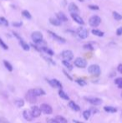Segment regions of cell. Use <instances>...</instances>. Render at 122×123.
I'll return each mask as SVG.
<instances>
[{
	"label": "cell",
	"mask_w": 122,
	"mask_h": 123,
	"mask_svg": "<svg viewBox=\"0 0 122 123\" xmlns=\"http://www.w3.org/2000/svg\"><path fill=\"white\" fill-rule=\"evenodd\" d=\"M100 23H101V18L98 15H94V16L90 17V18L89 19V24L93 28L98 27V26L100 25Z\"/></svg>",
	"instance_id": "cell-1"
},
{
	"label": "cell",
	"mask_w": 122,
	"mask_h": 123,
	"mask_svg": "<svg viewBox=\"0 0 122 123\" xmlns=\"http://www.w3.org/2000/svg\"><path fill=\"white\" fill-rule=\"evenodd\" d=\"M31 38H32L33 41L35 44H39V43L43 41V34L39 31H34V32H33Z\"/></svg>",
	"instance_id": "cell-2"
},
{
	"label": "cell",
	"mask_w": 122,
	"mask_h": 123,
	"mask_svg": "<svg viewBox=\"0 0 122 123\" xmlns=\"http://www.w3.org/2000/svg\"><path fill=\"white\" fill-rule=\"evenodd\" d=\"M76 33H77V35H78L79 37H80V39H86V38L88 37V35H89L88 30H87L85 28H83V27L78 28Z\"/></svg>",
	"instance_id": "cell-3"
},
{
	"label": "cell",
	"mask_w": 122,
	"mask_h": 123,
	"mask_svg": "<svg viewBox=\"0 0 122 123\" xmlns=\"http://www.w3.org/2000/svg\"><path fill=\"white\" fill-rule=\"evenodd\" d=\"M75 65L78 68H85L87 66V61L81 57H78L75 60Z\"/></svg>",
	"instance_id": "cell-4"
},
{
	"label": "cell",
	"mask_w": 122,
	"mask_h": 123,
	"mask_svg": "<svg viewBox=\"0 0 122 123\" xmlns=\"http://www.w3.org/2000/svg\"><path fill=\"white\" fill-rule=\"evenodd\" d=\"M88 71L93 75H99L100 74V68L98 65H91L90 67L88 68Z\"/></svg>",
	"instance_id": "cell-5"
},
{
	"label": "cell",
	"mask_w": 122,
	"mask_h": 123,
	"mask_svg": "<svg viewBox=\"0 0 122 123\" xmlns=\"http://www.w3.org/2000/svg\"><path fill=\"white\" fill-rule=\"evenodd\" d=\"M25 98H26V100L31 104H34L37 101V96L34 95L33 90H29V91H28V93H27L26 96H25Z\"/></svg>",
	"instance_id": "cell-6"
},
{
	"label": "cell",
	"mask_w": 122,
	"mask_h": 123,
	"mask_svg": "<svg viewBox=\"0 0 122 123\" xmlns=\"http://www.w3.org/2000/svg\"><path fill=\"white\" fill-rule=\"evenodd\" d=\"M61 56L63 57L64 60H68V61H70L74 59V54L71 50H64L63 52L61 53Z\"/></svg>",
	"instance_id": "cell-7"
},
{
	"label": "cell",
	"mask_w": 122,
	"mask_h": 123,
	"mask_svg": "<svg viewBox=\"0 0 122 123\" xmlns=\"http://www.w3.org/2000/svg\"><path fill=\"white\" fill-rule=\"evenodd\" d=\"M40 109H41V111H43L44 114H46V115H50V114L53 113L52 107L49 105H48V104H45V103L42 104V105H40Z\"/></svg>",
	"instance_id": "cell-8"
},
{
	"label": "cell",
	"mask_w": 122,
	"mask_h": 123,
	"mask_svg": "<svg viewBox=\"0 0 122 123\" xmlns=\"http://www.w3.org/2000/svg\"><path fill=\"white\" fill-rule=\"evenodd\" d=\"M48 33H49V34H50V36L52 38H54V39H55L56 41H58V42H59V43H65L66 42V39H64V38H63V37H61V36H59V35H58L57 34H55V33H54V32H52V31H50V30H49L48 31Z\"/></svg>",
	"instance_id": "cell-9"
},
{
	"label": "cell",
	"mask_w": 122,
	"mask_h": 123,
	"mask_svg": "<svg viewBox=\"0 0 122 123\" xmlns=\"http://www.w3.org/2000/svg\"><path fill=\"white\" fill-rule=\"evenodd\" d=\"M85 100L87 101H89L90 103H91L92 105H99L102 104V100L99 98H96V97H88V98H85Z\"/></svg>",
	"instance_id": "cell-10"
},
{
	"label": "cell",
	"mask_w": 122,
	"mask_h": 123,
	"mask_svg": "<svg viewBox=\"0 0 122 123\" xmlns=\"http://www.w3.org/2000/svg\"><path fill=\"white\" fill-rule=\"evenodd\" d=\"M70 15H71V18H73L74 21H75L77 24L81 25H85V21H84V19L79 14H77V13H71Z\"/></svg>",
	"instance_id": "cell-11"
},
{
	"label": "cell",
	"mask_w": 122,
	"mask_h": 123,
	"mask_svg": "<svg viewBox=\"0 0 122 123\" xmlns=\"http://www.w3.org/2000/svg\"><path fill=\"white\" fill-rule=\"evenodd\" d=\"M31 112H32L34 117H39L41 115V109L36 106V105H34V106H32V108H31Z\"/></svg>",
	"instance_id": "cell-12"
},
{
	"label": "cell",
	"mask_w": 122,
	"mask_h": 123,
	"mask_svg": "<svg viewBox=\"0 0 122 123\" xmlns=\"http://www.w3.org/2000/svg\"><path fill=\"white\" fill-rule=\"evenodd\" d=\"M68 8H69V11H70L71 13H77L79 11H80L78 6H77L75 3H70Z\"/></svg>",
	"instance_id": "cell-13"
},
{
	"label": "cell",
	"mask_w": 122,
	"mask_h": 123,
	"mask_svg": "<svg viewBox=\"0 0 122 123\" xmlns=\"http://www.w3.org/2000/svg\"><path fill=\"white\" fill-rule=\"evenodd\" d=\"M23 117L25 118V120L28 121V122H31V121L33 120V118H34L32 112H31L30 111H29V110H24V111H23Z\"/></svg>",
	"instance_id": "cell-14"
},
{
	"label": "cell",
	"mask_w": 122,
	"mask_h": 123,
	"mask_svg": "<svg viewBox=\"0 0 122 123\" xmlns=\"http://www.w3.org/2000/svg\"><path fill=\"white\" fill-rule=\"evenodd\" d=\"M49 83L50 84V86L52 87H54V88H61L62 89V85L61 83L59 82V80H48Z\"/></svg>",
	"instance_id": "cell-15"
},
{
	"label": "cell",
	"mask_w": 122,
	"mask_h": 123,
	"mask_svg": "<svg viewBox=\"0 0 122 123\" xmlns=\"http://www.w3.org/2000/svg\"><path fill=\"white\" fill-rule=\"evenodd\" d=\"M56 17H57L58 19H59L61 22H67L68 21V18H67V16L64 13H62V12L58 13L57 14H56Z\"/></svg>",
	"instance_id": "cell-16"
},
{
	"label": "cell",
	"mask_w": 122,
	"mask_h": 123,
	"mask_svg": "<svg viewBox=\"0 0 122 123\" xmlns=\"http://www.w3.org/2000/svg\"><path fill=\"white\" fill-rule=\"evenodd\" d=\"M69 106L70 107V108L72 109V110H74L75 111H79L80 110V107L78 105H77L76 103H75V101H70L69 102Z\"/></svg>",
	"instance_id": "cell-17"
},
{
	"label": "cell",
	"mask_w": 122,
	"mask_h": 123,
	"mask_svg": "<svg viewBox=\"0 0 122 123\" xmlns=\"http://www.w3.org/2000/svg\"><path fill=\"white\" fill-rule=\"evenodd\" d=\"M33 91H34V95H35L36 96H44V95H45V91H44V90L40 89V88H36V89H34L33 90Z\"/></svg>",
	"instance_id": "cell-18"
},
{
	"label": "cell",
	"mask_w": 122,
	"mask_h": 123,
	"mask_svg": "<svg viewBox=\"0 0 122 123\" xmlns=\"http://www.w3.org/2000/svg\"><path fill=\"white\" fill-rule=\"evenodd\" d=\"M19 44L21 45V47L23 48V50H26V51H29V50L30 49V46L29 44H28L26 42H25L23 39H21V40H19Z\"/></svg>",
	"instance_id": "cell-19"
},
{
	"label": "cell",
	"mask_w": 122,
	"mask_h": 123,
	"mask_svg": "<svg viewBox=\"0 0 122 123\" xmlns=\"http://www.w3.org/2000/svg\"><path fill=\"white\" fill-rule=\"evenodd\" d=\"M49 23H50L52 25H54V26H59V25H61V21L59 19H58L57 18H49Z\"/></svg>",
	"instance_id": "cell-20"
},
{
	"label": "cell",
	"mask_w": 122,
	"mask_h": 123,
	"mask_svg": "<svg viewBox=\"0 0 122 123\" xmlns=\"http://www.w3.org/2000/svg\"><path fill=\"white\" fill-rule=\"evenodd\" d=\"M92 34L95 36H98V37H103L105 34V33L103 31H100L99 29H92Z\"/></svg>",
	"instance_id": "cell-21"
},
{
	"label": "cell",
	"mask_w": 122,
	"mask_h": 123,
	"mask_svg": "<svg viewBox=\"0 0 122 123\" xmlns=\"http://www.w3.org/2000/svg\"><path fill=\"white\" fill-rule=\"evenodd\" d=\"M41 50L44 51L46 54H48V55H50V56H53V55H54V51H53L52 49H49V48L45 47V46H43V47H41Z\"/></svg>",
	"instance_id": "cell-22"
},
{
	"label": "cell",
	"mask_w": 122,
	"mask_h": 123,
	"mask_svg": "<svg viewBox=\"0 0 122 123\" xmlns=\"http://www.w3.org/2000/svg\"><path fill=\"white\" fill-rule=\"evenodd\" d=\"M104 110L107 112H110V113H115V112L117 111V109L115 108V107H112V106H105Z\"/></svg>",
	"instance_id": "cell-23"
},
{
	"label": "cell",
	"mask_w": 122,
	"mask_h": 123,
	"mask_svg": "<svg viewBox=\"0 0 122 123\" xmlns=\"http://www.w3.org/2000/svg\"><path fill=\"white\" fill-rule=\"evenodd\" d=\"M55 120L58 123H68L66 119L64 117H61V116H57L55 117Z\"/></svg>",
	"instance_id": "cell-24"
},
{
	"label": "cell",
	"mask_w": 122,
	"mask_h": 123,
	"mask_svg": "<svg viewBox=\"0 0 122 123\" xmlns=\"http://www.w3.org/2000/svg\"><path fill=\"white\" fill-rule=\"evenodd\" d=\"M59 96H60L62 99H64V100H69V99H70V97H69L68 95H67L64 91H62V90H60V91H59Z\"/></svg>",
	"instance_id": "cell-25"
},
{
	"label": "cell",
	"mask_w": 122,
	"mask_h": 123,
	"mask_svg": "<svg viewBox=\"0 0 122 123\" xmlns=\"http://www.w3.org/2000/svg\"><path fill=\"white\" fill-rule=\"evenodd\" d=\"M3 64H4V66L6 67V69L8 70V71H13V66H12V65L9 63L8 61H7V60H3Z\"/></svg>",
	"instance_id": "cell-26"
},
{
	"label": "cell",
	"mask_w": 122,
	"mask_h": 123,
	"mask_svg": "<svg viewBox=\"0 0 122 123\" xmlns=\"http://www.w3.org/2000/svg\"><path fill=\"white\" fill-rule=\"evenodd\" d=\"M113 17H114V18L116 21H120V20L122 19V15L121 13H118V12H116V11L113 12Z\"/></svg>",
	"instance_id": "cell-27"
},
{
	"label": "cell",
	"mask_w": 122,
	"mask_h": 123,
	"mask_svg": "<svg viewBox=\"0 0 122 123\" xmlns=\"http://www.w3.org/2000/svg\"><path fill=\"white\" fill-rule=\"evenodd\" d=\"M22 14H23V16L24 17V18H28V19H31V18H32V15L30 14V13L28 10H23V11L22 12Z\"/></svg>",
	"instance_id": "cell-28"
},
{
	"label": "cell",
	"mask_w": 122,
	"mask_h": 123,
	"mask_svg": "<svg viewBox=\"0 0 122 123\" xmlns=\"http://www.w3.org/2000/svg\"><path fill=\"white\" fill-rule=\"evenodd\" d=\"M63 65H64L65 67H67V68H68L70 70H71L72 69H73V66H72V65H70V61H68V60H63Z\"/></svg>",
	"instance_id": "cell-29"
},
{
	"label": "cell",
	"mask_w": 122,
	"mask_h": 123,
	"mask_svg": "<svg viewBox=\"0 0 122 123\" xmlns=\"http://www.w3.org/2000/svg\"><path fill=\"white\" fill-rule=\"evenodd\" d=\"M14 104L18 107H22V106H23V105H24V101H23V100H16L14 101Z\"/></svg>",
	"instance_id": "cell-30"
},
{
	"label": "cell",
	"mask_w": 122,
	"mask_h": 123,
	"mask_svg": "<svg viewBox=\"0 0 122 123\" xmlns=\"http://www.w3.org/2000/svg\"><path fill=\"white\" fill-rule=\"evenodd\" d=\"M83 116H84V118H85V120H88L90 117V111H88V110L85 111L83 112Z\"/></svg>",
	"instance_id": "cell-31"
},
{
	"label": "cell",
	"mask_w": 122,
	"mask_h": 123,
	"mask_svg": "<svg viewBox=\"0 0 122 123\" xmlns=\"http://www.w3.org/2000/svg\"><path fill=\"white\" fill-rule=\"evenodd\" d=\"M0 46H1L2 48H3V49H5V50H7V49H8V46L6 44L4 43V41L3 40V39L0 38Z\"/></svg>",
	"instance_id": "cell-32"
},
{
	"label": "cell",
	"mask_w": 122,
	"mask_h": 123,
	"mask_svg": "<svg viewBox=\"0 0 122 123\" xmlns=\"http://www.w3.org/2000/svg\"><path fill=\"white\" fill-rule=\"evenodd\" d=\"M0 21H1V25H4V26H8V22L4 17H0Z\"/></svg>",
	"instance_id": "cell-33"
},
{
	"label": "cell",
	"mask_w": 122,
	"mask_h": 123,
	"mask_svg": "<svg viewBox=\"0 0 122 123\" xmlns=\"http://www.w3.org/2000/svg\"><path fill=\"white\" fill-rule=\"evenodd\" d=\"M76 82L78 83V84L80 85V86H85V85H86V81L84 80H82V79L77 80Z\"/></svg>",
	"instance_id": "cell-34"
},
{
	"label": "cell",
	"mask_w": 122,
	"mask_h": 123,
	"mask_svg": "<svg viewBox=\"0 0 122 123\" xmlns=\"http://www.w3.org/2000/svg\"><path fill=\"white\" fill-rule=\"evenodd\" d=\"M84 49H85L93 50V49H94V48H93V46L90 44H85V45H84Z\"/></svg>",
	"instance_id": "cell-35"
},
{
	"label": "cell",
	"mask_w": 122,
	"mask_h": 123,
	"mask_svg": "<svg viewBox=\"0 0 122 123\" xmlns=\"http://www.w3.org/2000/svg\"><path fill=\"white\" fill-rule=\"evenodd\" d=\"M89 8L91 10H99V8L97 5H89Z\"/></svg>",
	"instance_id": "cell-36"
},
{
	"label": "cell",
	"mask_w": 122,
	"mask_h": 123,
	"mask_svg": "<svg viewBox=\"0 0 122 123\" xmlns=\"http://www.w3.org/2000/svg\"><path fill=\"white\" fill-rule=\"evenodd\" d=\"M12 25H13V26H14V27L18 28V27H21V26L23 25V23H22V22H14V23H13Z\"/></svg>",
	"instance_id": "cell-37"
},
{
	"label": "cell",
	"mask_w": 122,
	"mask_h": 123,
	"mask_svg": "<svg viewBox=\"0 0 122 123\" xmlns=\"http://www.w3.org/2000/svg\"><path fill=\"white\" fill-rule=\"evenodd\" d=\"M116 34H117V36L122 35V27L118 28L117 30H116Z\"/></svg>",
	"instance_id": "cell-38"
},
{
	"label": "cell",
	"mask_w": 122,
	"mask_h": 123,
	"mask_svg": "<svg viewBox=\"0 0 122 123\" xmlns=\"http://www.w3.org/2000/svg\"><path fill=\"white\" fill-rule=\"evenodd\" d=\"M63 72H64V74H65V75H66V76H67V77H68V78H69V79H70V80H73V78H72V77H71V76H70V74H69L68 73H67V72H66V71H65V70H63Z\"/></svg>",
	"instance_id": "cell-39"
},
{
	"label": "cell",
	"mask_w": 122,
	"mask_h": 123,
	"mask_svg": "<svg viewBox=\"0 0 122 123\" xmlns=\"http://www.w3.org/2000/svg\"><path fill=\"white\" fill-rule=\"evenodd\" d=\"M44 59H45V60H47V61H49V63H51V64H52V65H55V62H54V61H53V60H51V59H49V58H46V57H44Z\"/></svg>",
	"instance_id": "cell-40"
},
{
	"label": "cell",
	"mask_w": 122,
	"mask_h": 123,
	"mask_svg": "<svg viewBox=\"0 0 122 123\" xmlns=\"http://www.w3.org/2000/svg\"><path fill=\"white\" fill-rule=\"evenodd\" d=\"M47 123H58L55 119H49L47 120Z\"/></svg>",
	"instance_id": "cell-41"
},
{
	"label": "cell",
	"mask_w": 122,
	"mask_h": 123,
	"mask_svg": "<svg viewBox=\"0 0 122 123\" xmlns=\"http://www.w3.org/2000/svg\"><path fill=\"white\" fill-rule=\"evenodd\" d=\"M122 81V78L121 77V78H117V79L116 80H115V82H116V85H119L120 83H121Z\"/></svg>",
	"instance_id": "cell-42"
},
{
	"label": "cell",
	"mask_w": 122,
	"mask_h": 123,
	"mask_svg": "<svg viewBox=\"0 0 122 123\" xmlns=\"http://www.w3.org/2000/svg\"><path fill=\"white\" fill-rule=\"evenodd\" d=\"M117 70H118V71H119L120 73H121V74H122V64H121V65H118Z\"/></svg>",
	"instance_id": "cell-43"
},
{
	"label": "cell",
	"mask_w": 122,
	"mask_h": 123,
	"mask_svg": "<svg viewBox=\"0 0 122 123\" xmlns=\"http://www.w3.org/2000/svg\"><path fill=\"white\" fill-rule=\"evenodd\" d=\"M118 87H119V88H121V89H122V81H121V83H120L119 85H118Z\"/></svg>",
	"instance_id": "cell-44"
},
{
	"label": "cell",
	"mask_w": 122,
	"mask_h": 123,
	"mask_svg": "<svg viewBox=\"0 0 122 123\" xmlns=\"http://www.w3.org/2000/svg\"><path fill=\"white\" fill-rule=\"evenodd\" d=\"M74 122H75V123H83V122H78V121H74Z\"/></svg>",
	"instance_id": "cell-45"
},
{
	"label": "cell",
	"mask_w": 122,
	"mask_h": 123,
	"mask_svg": "<svg viewBox=\"0 0 122 123\" xmlns=\"http://www.w3.org/2000/svg\"><path fill=\"white\" fill-rule=\"evenodd\" d=\"M79 1H80V2H84L85 0H79Z\"/></svg>",
	"instance_id": "cell-46"
},
{
	"label": "cell",
	"mask_w": 122,
	"mask_h": 123,
	"mask_svg": "<svg viewBox=\"0 0 122 123\" xmlns=\"http://www.w3.org/2000/svg\"><path fill=\"white\" fill-rule=\"evenodd\" d=\"M0 25H1V21H0Z\"/></svg>",
	"instance_id": "cell-47"
},
{
	"label": "cell",
	"mask_w": 122,
	"mask_h": 123,
	"mask_svg": "<svg viewBox=\"0 0 122 123\" xmlns=\"http://www.w3.org/2000/svg\"><path fill=\"white\" fill-rule=\"evenodd\" d=\"M121 96H122V93H121Z\"/></svg>",
	"instance_id": "cell-48"
}]
</instances>
